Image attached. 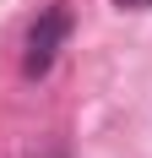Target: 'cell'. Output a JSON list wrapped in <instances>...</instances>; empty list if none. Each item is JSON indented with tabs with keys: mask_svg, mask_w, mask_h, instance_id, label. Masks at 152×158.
I'll list each match as a JSON object with an SVG mask.
<instances>
[{
	"mask_svg": "<svg viewBox=\"0 0 152 158\" xmlns=\"http://www.w3.org/2000/svg\"><path fill=\"white\" fill-rule=\"evenodd\" d=\"M114 6H125V11H152V0H114Z\"/></svg>",
	"mask_w": 152,
	"mask_h": 158,
	"instance_id": "obj_2",
	"label": "cell"
},
{
	"mask_svg": "<svg viewBox=\"0 0 152 158\" xmlns=\"http://www.w3.org/2000/svg\"><path fill=\"white\" fill-rule=\"evenodd\" d=\"M65 33H71L65 6H49V11L33 22V33H27V55H22V71H27V77H44L49 65H54V55H60V44H65Z\"/></svg>",
	"mask_w": 152,
	"mask_h": 158,
	"instance_id": "obj_1",
	"label": "cell"
}]
</instances>
